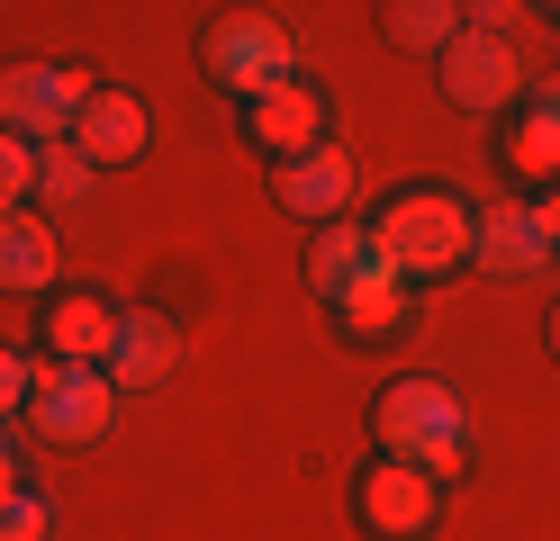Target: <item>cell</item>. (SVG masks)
<instances>
[{
  "instance_id": "obj_14",
  "label": "cell",
  "mask_w": 560,
  "mask_h": 541,
  "mask_svg": "<svg viewBox=\"0 0 560 541\" xmlns=\"http://www.w3.org/2000/svg\"><path fill=\"white\" fill-rule=\"evenodd\" d=\"M506 163L534 180H560V91H524L506 108Z\"/></svg>"
},
{
  "instance_id": "obj_4",
  "label": "cell",
  "mask_w": 560,
  "mask_h": 541,
  "mask_svg": "<svg viewBox=\"0 0 560 541\" xmlns=\"http://www.w3.org/2000/svg\"><path fill=\"white\" fill-rule=\"evenodd\" d=\"M91 91L100 82L73 72V63H0V127L27 136V144H63Z\"/></svg>"
},
{
  "instance_id": "obj_8",
  "label": "cell",
  "mask_w": 560,
  "mask_h": 541,
  "mask_svg": "<svg viewBox=\"0 0 560 541\" xmlns=\"http://www.w3.org/2000/svg\"><path fill=\"white\" fill-rule=\"evenodd\" d=\"M244 136H254L271 163H299V154H317V144H326V91H307V82H280V91H262V99H244Z\"/></svg>"
},
{
  "instance_id": "obj_10",
  "label": "cell",
  "mask_w": 560,
  "mask_h": 541,
  "mask_svg": "<svg viewBox=\"0 0 560 541\" xmlns=\"http://www.w3.org/2000/svg\"><path fill=\"white\" fill-rule=\"evenodd\" d=\"M73 144L91 154V172H109V163H136L154 144V118H145V99L136 91H109L100 82L91 99H82V118H73Z\"/></svg>"
},
{
  "instance_id": "obj_15",
  "label": "cell",
  "mask_w": 560,
  "mask_h": 541,
  "mask_svg": "<svg viewBox=\"0 0 560 541\" xmlns=\"http://www.w3.org/2000/svg\"><path fill=\"white\" fill-rule=\"evenodd\" d=\"M335 325H343L353 343H380V334H398V325H407V280H398L389 262H380L371 280H353V289L335 298Z\"/></svg>"
},
{
  "instance_id": "obj_18",
  "label": "cell",
  "mask_w": 560,
  "mask_h": 541,
  "mask_svg": "<svg viewBox=\"0 0 560 541\" xmlns=\"http://www.w3.org/2000/svg\"><path fill=\"white\" fill-rule=\"evenodd\" d=\"M55 280V235L37 216H0V289H46Z\"/></svg>"
},
{
  "instance_id": "obj_1",
  "label": "cell",
  "mask_w": 560,
  "mask_h": 541,
  "mask_svg": "<svg viewBox=\"0 0 560 541\" xmlns=\"http://www.w3.org/2000/svg\"><path fill=\"white\" fill-rule=\"evenodd\" d=\"M371 433L389 460H416L425 479H462L470 469V443H462V397H452L434 371H398L389 388L371 397Z\"/></svg>"
},
{
  "instance_id": "obj_16",
  "label": "cell",
  "mask_w": 560,
  "mask_h": 541,
  "mask_svg": "<svg viewBox=\"0 0 560 541\" xmlns=\"http://www.w3.org/2000/svg\"><path fill=\"white\" fill-rule=\"evenodd\" d=\"M371 271H380L371 226H326L317 244H307V289H317V298H343V289L371 280Z\"/></svg>"
},
{
  "instance_id": "obj_19",
  "label": "cell",
  "mask_w": 560,
  "mask_h": 541,
  "mask_svg": "<svg viewBox=\"0 0 560 541\" xmlns=\"http://www.w3.org/2000/svg\"><path fill=\"white\" fill-rule=\"evenodd\" d=\"M91 180H100V172H91V154H82L73 136H63V144H37V199H46V208H82Z\"/></svg>"
},
{
  "instance_id": "obj_22",
  "label": "cell",
  "mask_w": 560,
  "mask_h": 541,
  "mask_svg": "<svg viewBox=\"0 0 560 541\" xmlns=\"http://www.w3.org/2000/svg\"><path fill=\"white\" fill-rule=\"evenodd\" d=\"M27 388H37V371H27L19 352H0V415H10V407H27Z\"/></svg>"
},
{
  "instance_id": "obj_2",
  "label": "cell",
  "mask_w": 560,
  "mask_h": 541,
  "mask_svg": "<svg viewBox=\"0 0 560 541\" xmlns=\"http://www.w3.org/2000/svg\"><path fill=\"white\" fill-rule=\"evenodd\" d=\"M371 244L398 280H443L479 252V216L452 199V190H398L389 208L371 216Z\"/></svg>"
},
{
  "instance_id": "obj_11",
  "label": "cell",
  "mask_w": 560,
  "mask_h": 541,
  "mask_svg": "<svg viewBox=\"0 0 560 541\" xmlns=\"http://www.w3.org/2000/svg\"><path fill=\"white\" fill-rule=\"evenodd\" d=\"M109 388H163L172 371H182V334H172V316H154V307H136V316H118V343H109Z\"/></svg>"
},
{
  "instance_id": "obj_17",
  "label": "cell",
  "mask_w": 560,
  "mask_h": 541,
  "mask_svg": "<svg viewBox=\"0 0 560 541\" xmlns=\"http://www.w3.org/2000/svg\"><path fill=\"white\" fill-rule=\"evenodd\" d=\"M380 27H389L398 55H443L470 27V10H452V0H398V10H380Z\"/></svg>"
},
{
  "instance_id": "obj_12",
  "label": "cell",
  "mask_w": 560,
  "mask_h": 541,
  "mask_svg": "<svg viewBox=\"0 0 560 541\" xmlns=\"http://www.w3.org/2000/svg\"><path fill=\"white\" fill-rule=\"evenodd\" d=\"M109 343H118V307L109 298H55L46 307V352L55 361H73V371H100V361H109Z\"/></svg>"
},
{
  "instance_id": "obj_9",
  "label": "cell",
  "mask_w": 560,
  "mask_h": 541,
  "mask_svg": "<svg viewBox=\"0 0 560 541\" xmlns=\"http://www.w3.org/2000/svg\"><path fill=\"white\" fill-rule=\"evenodd\" d=\"M353 180H362V163L343 154V144H317V154H299V163H271V199L290 208V216L335 226V208L353 199Z\"/></svg>"
},
{
  "instance_id": "obj_3",
  "label": "cell",
  "mask_w": 560,
  "mask_h": 541,
  "mask_svg": "<svg viewBox=\"0 0 560 541\" xmlns=\"http://www.w3.org/2000/svg\"><path fill=\"white\" fill-rule=\"evenodd\" d=\"M199 63L218 72L226 91L262 99L280 82H299V36H290V19H271V10H226V19L199 27Z\"/></svg>"
},
{
  "instance_id": "obj_13",
  "label": "cell",
  "mask_w": 560,
  "mask_h": 541,
  "mask_svg": "<svg viewBox=\"0 0 560 541\" xmlns=\"http://www.w3.org/2000/svg\"><path fill=\"white\" fill-rule=\"evenodd\" d=\"M479 271H498V280H534L551 262V244L534 226V208H498V216H479V252H470Z\"/></svg>"
},
{
  "instance_id": "obj_7",
  "label": "cell",
  "mask_w": 560,
  "mask_h": 541,
  "mask_svg": "<svg viewBox=\"0 0 560 541\" xmlns=\"http://www.w3.org/2000/svg\"><path fill=\"white\" fill-rule=\"evenodd\" d=\"M443 91L462 99V108H479V118H498V108H515V99H524V63H515L506 36L462 27V36L443 46Z\"/></svg>"
},
{
  "instance_id": "obj_5",
  "label": "cell",
  "mask_w": 560,
  "mask_h": 541,
  "mask_svg": "<svg viewBox=\"0 0 560 541\" xmlns=\"http://www.w3.org/2000/svg\"><path fill=\"white\" fill-rule=\"evenodd\" d=\"M353 515H362V532H380V541H425L434 515H443V487H434L416 460H389V451H380L362 479H353Z\"/></svg>"
},
{
  "instance_id": "obj_20",
  "label": "cell",
  "mask_w": 560,
  "mask_h": 541,
  "mask_svg": "<svg viewBox=\"0 0 560 541\" xmlns=\"http://www.w3.org/2000/svg\"><path fill=\"white\" fill-rule=\"evenodd\" d=\"M19 199H37V144L0 127V216H19Z\"/></svg>"
},
{
  "instance_id": "obj_23",
  "label": "cell",
  "mask_w": 560,
  "mask_h": 541,
  "mask_svg": "<svg viewBox=\"0 0 560 541\" xmlns=\"http://www.w3.org/2000/svg\"><path fill=\"white\" fill-rule=\"evenodd\" d=\"M534 226H542V244H551V262H560V190H542V199H534Z\"/></svg>"
},
{
  "instance_id": "obj_21",
  "label": "cell",
  "mask_w": 560,
  "mask_h": 541,
  "mask_svg": "<svg viewBox=\"0 0 560 541\" xmlns=\"http://www.w3.org/2000/svg\"><path fill=\"white\" fill-rule=\"evenodd\" d=\"M0 541H46V505L27 496V487H19L10 505H0Z\"/></svg>"
},
{
  "instance_id": "obj_6",
  "label": "cell",
  "mask_w": 560,
  "mask_h": 541,
  "mask_svg": "<svg viewBox=\"0 0 560 541\" xmlns=\"http://www.w3.org/2000/svg\"><path fill=\"white\" fill-rule=\"evenodd\" d=\"M109 407H118L109 371H73V361H46L37 388H27V415H37L46 443H100V433H109Z\"/></svg>"
},
{
  "instance_id": "obj_25",
  "label": "cell",
  "mask_w": 560,
  "mask_h": 541,
  "mask_svg": "<svg viewBox=\"0 0 560 541\" xmlns=\"http://www.w3.org/2000/svg\"><path fill=\"white\" fill-rule=\"evenodd\" d=\"M551 352H560V307H551Z\"/></svg>"
},
{
  "instance_id": "obj_24",
  "label": "cell",
  "mask_w": 560,
  "mask_h": 541,
  "mask_svg": "<svg viewBox=\"0 0 560 541\" xmlns=\"http://www.w3.org/2000/svg\"><path fill=\"white\" fill-rule=\"evenodd\" d=\"M19 496V460H10V443H0V505Z\"/></svg>"
}]
</instances>
